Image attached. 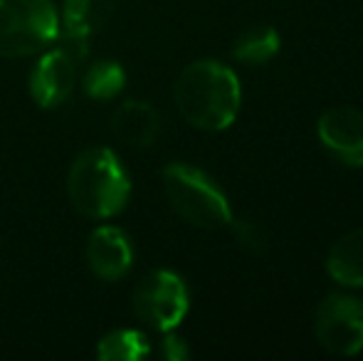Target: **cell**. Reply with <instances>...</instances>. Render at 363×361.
<instances>
[{
	"instance_id": "7",
	"label": "cell",
	"mask_w": 363,
	"mask_h": 361,
	"mask_svg": "<svg viewBox=\"0 0 363 361\" xmlns=\"http://www.w3.org/2000/svg\"><path fill=\"white\" fill-rule=\"evenodd\" d=\"M316 134L341 164L351 169L363 166V111L354 106H331L319 116Z\"/></svg>"
},
{
	"instance_id": "14",
	"label": "cell",
	"mask_w": 363,
	"mask_h": 361,
	"mask_svg": "<svg viewBox=\"0 0 363 361\" xmlns=\"http://www.w3.org/2000/svg\"><path fill=\"white\" fill-rule=\"evenodd\" d=\"M148 339L136 329H116L106 334L96 347V357L101 361H139L148 357Z\"/></svg>"
},
{
	"instance_id": "16",
	"label": "cell",
	"mask_w": 363,
	"mask_h": 361,
	"mask_svg": "<svg viewBox=\"0 0 363 361\" xmlns=\"http://www.w3.org/2000/svg\"><path fill=\"white\" fill-rule=\"evenodd\" d=\"M163 357L168 361H186L191 357V352H188L186 342L178 337H173V334H168L166 339H163Z\"/></svg>"
},
{
	"instance_id": "6",
	"label": "cell",
	"mask_w": 363,
	"mask_h": 361,
	"mask_svg": "<svg viewBox=\"0 0 363 361\" xmlns=\"http://www.w3.org/2000/svg\"><path fill=\"white\" fill-rule=\"evenodd\" d=\"M316 339L336 357L363 352V302L351 294H329L316 309Z\"/></svg>"
},
{
	"instance_id": "8",
	"label": "cell",
	"mask_w": 363,
	"mask_h": 361,
	"mask_svg": "<svg viewBox=\"0 0 363 361\" xmlns=\"http://www.w3.org/2000/svg\"><path fill=\"white\" fill-rule=\"evenodd\" d=\"M77 79V60L65 48L43 55L30 77V91L40 106H57L72 94Z\"/></svg>"
},
{
	"instance_id": "12",
	"label": "cell",
	"mask_w": 363,
	"mask_h": 361,
	"mask_svg": "<svg viewBox=\"0 0 363 361\" xmlns=\"http://www.w3.org/2000/svg\"><path fill=\"white\" fill-rule=\"evenodd\" d=\"M326 270L344 287H363V228L346 233L331 245Z\"/></svg>"
},
{
	"instance_id": "3",
	"label": "cell",
	"mask_w": 363,
	"mask_h": 361,
	"mask_svg": "<svg viewBox=\"0 0 363 361\" xmlns=\"http://www.w3.org/2000/svg\"><path fill=\"white\" fill-rule=\"evenodd\" d=\"M163 191L173 211L196 228L233 226V211L225 193L203 171L188 164H168L163 169Z\"/></svg>"
},
{
	"instance_id": "9",
	"label": "cell",
	"mask_w": 363,
	"mask_h": 361,
	"mask_svg": "<svg viewBox=\"0 0 363 361\" xmlns=\"http://www.w3.org/2000/svg\"><path fill=\"white\" fill-rule=\"evenodd\" d=\"M114 13V0H65L62 10V45L79 62L86 57L89 35L104 28L106 20Z\"/></svg>"
},
{
	"instance_id": "4",
	"label": "cell",
	"mask_w": 363,
	"mask_h": 361,
	"mask_svg": "<svg viewBox=\"0 0 363 361\" xmlns=\"http://www.w3.org/2000/svg\"><path fill=\"white\" fill-rule=\"evenodd\" d=\"M60 38L52 0H0V57L38 55Z\"/></svg>"
},
{
	"instance_id": "5",
	"label": "cell",
	"mask_w": 363,
	"mask_h": 361,
	"mask_svg": "<svg viewBox=\"0 0 363 361\" xmlns=\"http://www.w3.org/2000/svg\"><path fill=\"white\" fill-rule=\"evenodd\" d=\"M134 312L158 332H173L188 312L186 282L171 270L148 272L134 289Z\"/></svg>"
},
{
	"instance_id": "13",
	"label": "cell",
	"mask_w": 363,
	"mask_h": 361,
	"mask_svg": "<svg viewBox=\"0 0 363 361\" xmlns=\"http://www.w3.org/2000/svg\"><path fill=\"white\" fill-rule=\"evenodd\" d=\"M279 33L267 25H259L238 38L233 48V57L247 65H264L279 52Z\"/></svg>"
},
{
	"instance_id": "1",
	"label": "cell",
	"mask_w": 363,
	"mask_h": 361,
	"mask_svg": "<svg viewBox=\"0 0 363 361\" xmlns=\"http://www.w3.org/2000/svg\"><path fill=\"white\" fill-rule=\"evenodd\" d=\"M242 101L240 79L218 60L188 65L176 82V106L191 126L201 131H223L235 124Z\"/></svg>"
},
{
	"instance_id": "15",
	"label": "cell",
	"mask_w": 363,
	"mask_h": 361,
	"mask_svg": "<svg viewBox=\"0 0 363 361\" xmlns=\"http://www.w3.org/2000/svg\"><path fill=\"white\" fill-rule=\"evenodd\" d=\"M126 74L116 62L91 65L84 74V91L91 99H114L124 89Z\"/></svg>"
},
{
	"instance_id": "2",
	"label": "cell",
	"mask_w": 363,
	"mask_h": 361,
	"mask_svg": "<svg viewBox=\"0 0 363 361\" xmlns=\"http://www.w3.org/2000/svg\"><path fill=\"white\" fill-rule=\"evenodd\" d=\"M67 193L74 211L86 218H111L126 206L131 193L129 176L124 174L109 149H86L74 159L67 176Z\"/></svg>"
},
{
	"instance_id": "11",
	"label": "cell",
	"mask_w": 363,
	"mask_h": 361,
	"mask_svg": "<svg viewBox=\"0 0 363 361\" xmlns=\"http://www.w3.org/2000/svg\"><path fill=\"white\" fill-rule=\"evenodd\" d=\"M111 131L129 146H151L161 131V116L148 101L129 99L111 114Z\"/></svg>"
},
{
	"instance_id": "10",
	"label": "cell",
	"mask_w": 363,
	"mask_h": 361,
	"mask_svg": "<svg viewBox=\"0 0 363 361\" xmlns=\"http://www.w3.org/2000/svg\"><path fill=\"white\" fill-rule=\"evenodd\" d=\"M86 262L91 272L101 279H119L129 272L134 262L131 243L119 228H96L86 243Z\"/></svg>"
}]
</instances>
